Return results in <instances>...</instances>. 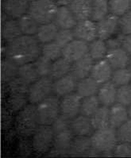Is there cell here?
I'll return each instance as SVG.
<instances>
[{
  "mask_svg": "<svg viewBox=\"0 0 131 158\" xmlns=\"http://www.w3.org/2000/svg\"><path fill=\"white\" fill-rule=\"evenodd\" d=\"M2 80L10 81L18 75V65L10 60L6 58V60L2 61Z\"/></svg>",
  "mask_w": 131,
  "mask_h": 158,
  "instance_id": "cell-39",
  "label": "cell"
},
{
  "mask_svg": "<svg viewBox=\"0 0 131 158\" xmlns=\"http://www.w3.org/2000/svg\"><path fill=\"white\" fill-rule=\"evenodd\" d=\"M21 35H23L19 27L18 19L8 18L2 23V37L6 42L16 39Z\"/></svg>",
  "mask_w": 131,
  "mask_h": 158,
  "instance_id": "cell-23",
  "label": "cell"
},
{
  "mask_svg": "<svg viewBox=\"0 0 131 158\" xmlns=\"http://www.w3.org/2000/svg\"><path fill=\"white\" fill-rule=\"evenodd\" d=\"M114 69L106 59L96 61L91 72L90 76L101 85L111 80Z\"/></svg>",
  "mask_w": 131,
  "mask_h": 158,
  "instance_id": "cell-15",
  "label": "cell"
},
{
  "mask_svg": "<svg viewBox=\"0 0 131 158\" xmlns=\"http://www.w3.org/2000/svg\"><path fill=\"white\" fill-rule=\"evenodd\" d=\"M32 0H3V13L8 18L18 19L29 12Z\"/></svg>",
  "mask_w": 131,
  "mask_h": 158,
  "instance_id": "cell-12",
  "label": "cell"
},
{
  "mask_svg": "<svg viewBox=\"0 0 131 158\" xmlns=\"http://www.w3.org/2000/svg\"><path fill=\"white\" fill-rule=\"evenodd\" d=\"M69 127L75 137H91L95 131L90 117L81 114L70 120Z\"/></svg>",
  "mask_w": 131,
  "mask_h": 158,
  "instance_id": "cell-13",
  "label": "cell"
},
{
  "mask_svg": "<svg viewBox=\"0 0 131 158\" xmlns=\"http://www.w3.org/2000/svg\"><path fill=\"white\" fill-rule=\"evenodd\" d=\"M122 47L131 56V34L123 36Z\"/></svg>",
  "mask_w": 131,
  "mask_h": 158,
  "instance_id": "cell-47",
  "label": "cell"
},
{
  "mask_svg": "<svg viewBox=\"0 0 131 158\" xmlns=\"http://www.w3.org/2000/svg\"><path fill=\"white\" fill-rule=\"evenodd\" d=\"M102 106L97 95L83 98L81 103L80 114L88 117H91L96 113V110Z\"/></svg>",
  "mask_w": 131,
  "mask_h": 158,
  "instance_id": "cell-32",
  "label": "cell"
},
{
  "mask_svg": "<svg viewBox=\"0 0 131 158\" xmlns=\"http://www.w3.org/2000/svg\"><path fill=\"white\" fill-rule=\"evenodd\" d=\"M108 52V47L104 40L96 38L90 42L88 47V54L92 56L94 61L103 60L107 56Z\"/></svg>",
  "mask_w": 131,
  "mask_h": 158,
  "instance_id": "cell-28",
  "label": "cell"
},
{
  "mask_svg": "<svg viewBox=\"0 0 131 158\" xmlns=\"http://www.w3.org/2000/svg\"><path fill=\"white\" fill-rule=\"evenodd\" d=\"M28 101V96L26 94L10 93V95L8 99L10 108L13 111H20L25 106H26V102Z\"/></svg>",
  "mask_w": 131,
  "mask_h": 158,
  "instance_id": "cell-36",
  "label": "cell"
},
{
  "mask_svg": "<svg viewBox=\"0 0 131 158\" xmlns=\"http://www.w3.org/2000/svg\"><path fill=\"white\" fill-rule=\"evenodd\" d=\"M52 84L53 80L49 76H43L30 84L27 95L30 103L38 104L47 97L50 96L52 94Z\"/></svg>",
  "mask_w": 131,
  "mask_h": 158,
  "instance_id": "cell-7",
  "label": "cell"
},
{
  "mask_svg": "<svg viewBox=\"0 0 131 158\" xmlns=\"http://www.w3.org/2000/svg\"><path fill=\"white\" fill-rule=\"evenodd\" d=\"M78 80L71 74L56 80L52 84V93L59 98L75 92Z\"/></svg>",
  "mask_w": 131,
  "mask_h": 158,
  "instance_id": "cell-14",
  "label": "cell"
},
{
  "mask_svg": "<svg viewBox=\"0 0 131 158\" xmlns=\"http://www.w3.org/2000/svg\"><path fill=\"white\" fill-rule=\"evenodd\" d=\"M110 13L122 17L131 10V0H109Z\"/></svg>",
  "mask_w": 131,
  "mask_h": 158,
  "instance_id": "cell-33",
  "label": "cell"
},
{
  "mask_svg": "<svg viewBox=\"0 0 131 158\" xmlns=\"http://www.w3.org/2000/svg\"><path fill=\"white\" fill-rule=\"evenodd\" d=\"M60 29L54 22L46 23V24H42L40 26L38 31L35 37L38 40L41 45L42 44H46V43L54 41L56 38L57 33L59 32Z\"/></svg>",
  "mask_w": 131,
  "mask_h": 158,
  "instance_id": "cell-22",
  "label": "cell"
},
{
  "mask_svg": "<svg viewBox=\"0 0 131 158\" xmlns=\"http://www.w3.org/2000/svg\"><path fill=\"white\" fill-rule=\"evenodd\" d=\"M111 81L117 87L129 84L131 83V70L128 67L114 69L111 77Z\"/></svg>",
  "mask_w": 131,
  "mask_h": 158,
  "instance_id": "cell-35",
  "label": "cell"
},
{
  "mask_svg": "<svg viewBox=\"0 0 131 158\" xmlns=\"http://www.w3.org/2000/svg\"><path fill=\"white\" fill-rule=\"evenodd\" d=\"M75 39L72 30H60L54 41L62 48Z\"/></svg>",
  "mask_w": 131,
  "mask_h": 158,
  "instance_id": "cell-43",
  "label": "cell"
},
{
  "mask_svg": "<svg viewBox=\"0 0 131 158\" xmlns=\"http://www.w3.org/2000/svg\"><path fill=\"white\" fill-rule=\"evenodd\" d=\"M127 111H128V114H129V118H131V104H129V106H127Z\"/></svg>",
  "mask_w": 131,
  "mask_h": 158,
  "instance_id": "cell-49",
  "label": "cell"
},
{
  "mask_svg": "<svg viewBox=\"0 0 131 158\" xmlns=\"http://www.w3.org/2000/svg\"><path fill=\"white\" fill-rule=\"evenodd\" d=\"M54 145L56 149H60V150H66V149H70L73 141V137H74V134L70 129V127L57 130V131H54Z\"/></svg>",
  "mask_w": 131,
  "mask_h": 158,
  "instance_id": "cell-26",
  "label": "cell"
},
{
  "mask_svg": "<svg viewBox=\"0 0 131 158\" xmlns=\"http://www.w3.org/2000/svg\"><path fill=\"white\" fill-rule=\"evenodd\" d=\"M94 60L89 54H86L84 56L79 59L76 62L72 64L71 74L77 80L90 76L91 72L93 68Z\"/></svg>",
  "mask_w": 131,
  "mask_h": 158,
  "instance_id": "cell-16",
  "label": "cell"
},
{
  "mask_svg": "<svg viewBox=\"0 0 131 158\" xmlns=\"http://www.w3.org/2000/svg\"><path fill=\"white\" fill-rule=\"evenodd\" d=\"M130 84H131V83H130Z\"/></svg>",
  "mask_w": 131,
  "mask_h": 158,
  "instance_id": "cell-51",
  "label": "cell"
},
{
  "mask_svg": "<svg viewBox=\"0 0 131 158\" xmlns=\"http://www.w3.org/2000/svg\"><path fill=\"white\" fill-rule=\"evenodd\" d=\"M119 30L124 35L131 34V10L119 18Z\"/></svg>",
  "mask_w": 131,
  "mask_h": 158,
  "instance_id": "cell-44",
  "label": "cell"
},
{
  "mask_svg": "<svg viewBox=\"0 0 131 158\" xmlns=\"http://www.w3.org/2000/svg\"><path fill=\"white\" fill-rule=\"evenodd\" d=\"M90 138L92 149L102 153L114 152L118 142L116 129L111 127L96 130Z\"/></svg>",
  "mask_w": 131,
  "mask_h": 158,
  "instance_id": "cell-2",
  "label": "cell"
},
{
  "mask_svg": "<svg viewBox=\"0 0 131 158\" xmlns=\"http://www.w3.org/2000/svg\"><path fill=\"white\" fill-rule=\"evenodd\" d=\"M52 61L49 60L48 58L45 57L44 56L41 55L38 59L34 62V67L38 72L40 77L43 76H49L52 68Z\"/></svg>",
  "mask_w": 131,
  "mask_h": 158,
  "instance_id": "cell-37",
  "label": "cell"
},
{
  "mask_svg": "<svg viewBox=\"0 0 131 158\" xmlns=\"http://www.w3.org/2000/svg\"><path fill=\"white\" fill-rule=\"evenodd\" d=\"M105 58L114 70L128 67L130 60V55L122 47H119L109 49Z\"/></svg>",
  "mask_w": 131,
  "mask_h": 158,
  "instance_id": "cell-18",
  "label": "cell"
},
{
  "mask_svg": "<svg viewBox=\"0 0 131 158\" xmlns=\"http://www.w3.org/2000/svg\"><path fill=\"white\" fill-rule=\"evenodd\" d=\"M98 38L106 40L116 35L119 30V17L109 14L107 17L96 23Z\"/></svg>",
  "mask_w": 131,
  "mask_h": 158,
  "instance_id": "cell-9",
  "label": "cell"
},
{
  "mask_svg": "<svg viewBox=\"0 0 131 158\" xmlns=\"http://www.w3.org/2000/svg\"><path fill=\"white\" fill-rule=\"evenodd\" d=\"M53 22L60 30H73L78 21L68 6H59Z\"/></svg>",
  "mask_w": 131,
  "mask_h": 158,
  "instance_id": "cell-17",
  "label": "cell"
},
{
  "mask_svg": "<svg viewBox=\"0 0 131 158\" xmlns=\"http://www.w3.org/2000/svg\"><path fill=\"white\" fill-rule=\"evenodd\" d=\"M17 76L24 80L29 85L32 84L40 78V76L34 67V62L19 66Z\"/></svg>",
  "mask_w": 131,
  "mask_h": 158,
  "instance_id": "cell-31",
  "label": "cell"
},
{
  "mask_svg": "<svg viewBox=\"0 0 131 158\" xmlns=\"http://www.w3.org/2000/svg\"><path fill=\"white\" fill-rule=\"evenodd\" d=\"M71 147L76 153H84L92 148L91 138L89 137H76Z\"/></svg>",
  "mask_w": 131,
  "mask_h": 158,
  "instance_id": "cell-41",
  "label": "cell"
},
{
  "mask_svg": "<svg viewBox=\"0 0 131 158\" xmlns=\"http://www.w3.org/2000/svg\"><path fill=\"white\" fill-rule=\"evenodd\" d=\"M71 69L72 63L68 61L67 60L61 56L54 61H52L49 77L53 81L58 80L63 76H65L68 74H69L71 73Z\"/></svg>",
  "mask_w": 131,
  "mask_h": 158,
  "instance_id": "cell-25",
  "label": "cell"
},
{
  "mask_svg": "<svg viewBox=\"0 0 131 158\" xmlns=\"http://www.w3.org/2000/svg\"><path fill=\"white\" fill-rule=\"evenodd\" d=\"M99 86L100 85L93 78L88 76L83 80H78L76 92H77L83 98L97 95Z\"/></svg>",
  "mask_w": 131,
  "mask_h": 158,
  "instance_id": "cell-24",
  "label": "cell"
},
{
  "mask_svg": "<svg viewBox=\"0 0 131 158\" xmlns=\"http://www.w3.org/2000/svg\"><path fill=\"white\" fill-rule=\"evenodd\" d=\"M62 50L63 48L59 46L55 41L41 45V55L52 61L61 57Z\"/></svg>",
  "mask_w": 131,
  "mask_h": 158,
  "instance_id": "cell-34",
  "label": "cell"
},
{
  "mask_svg": "<svg viewBox=\"0 0 131 158\" xmlns=\"http://www.w3.org/2000/svg\"><path fill=\"white\" fill-rule=\"evenodd\" d=\"M117 156H131V143L119 142L114 150Z\"/></svg>",
  "mask_w": 131,
  "mask_h": 158,
  "instance_id": "cell-45",
  "label": "cell"
},
{
  "mask_svg": "<svg viewBox=\"0 0 131 158\" xmlns=\"http://www.w3.org/2000/svg\"><path fill=\"white\" fill-rule=\"evenodd\" d=\"M39 125L52 126L60 115V98L51 95L36 105Z\"/></svg>",
  "mask_w": 131,
  "mask_h": 158,
  "instance_id": "cell-4",
  "label": "cell"
},
{
  "mask_svg": "<svg viewBox=\"0 0 131 158\" xmlns=\"http://www.w3.org/2000/svg\"><path fill=\"white\" fill-rule=\"evenodd\" d=\"M109 110H110V108L108 106L102 105L96 110V113L91 116V122L95 130L110 127L109 126Z\"/></svg>",
  "mask_w": 131,
  "mask_h": 158,
  "instance_id": "cell-29",
  "label": "cell"
},
{
  "mask_svg": "<svg viewBox=\"0 0 131 158\" xmlns=\"http://www.w3.org/2000/svg\"><path fill=\"white\" fill-rule=\"evenodd\" d=\"M59 6H68L72 0H54Z\"/></svg>",
  "mask_w": 131,
  "mask_h": 158,
  "instance_id": "cell-48",
  "label": "cell"
},
{
  "mask_svg": "<svg viewBox=\"0 0 131 158\" xmlns=\"http://www.w3.org/2000/svg\"><path fill=\"white\" fill-rule=\"evenodd\" d=\"M123 36L124 34H122V33H121V34H116V35H114V37L106 40L105 41H106L107 47H108V50L109 49H112V48H119V47H122Z\"/></svg>",
  "mask_w": 131,
  "mask_h": 158,
  "instance_id": "cell-46",
  "label": "cell"
},
{
  "mask_svg": "<svg viewBox=\"0 0 131 158\" xmlns=\"http://www.w3.org/2000/svg\"><path fill=\"white\" fill-rule=\"evenodd\" d=\"M41 55V44L35 36L21 35L8 42L6 57L18 66L33 63Z\"/></svg>",
  "mask_w": 131,
  "mask_h": 158,
  "instance_id": "cell-1",
  "label": "cell"
},
{
  "mask_svg": "<svg viewBox=\"0 0 131 158\" xmlns=\"http://www.w3.org/2000/svg\"><path fill=\"white\" fill-rule=\"evenodd\" d=\"M59 6L54 0H32L28 13L40 25L54 21Z\"/></svg>",
  "mask_w": 131,
  "mask_h": 158,
  "instance_id": "cell-5",
  "label": "cell"
},
{
  "mask_svg": "<svg viewBox=\"0 0 131 158\" xmlns=\"http://www.w3.org/2000/svg\"><path fill=\"white\" fill-rule=\"evenodd\" d=\"M117 102L125 106L131 104V84H125L118 87Z\"/></svg>",
  "mask_w": 131,
  "mask_h": 158,
  "instance_id": "cell-42",
  "label": "cell"
},
{
  "mask_svg": "<svg viewBox=\"0 0 131 158\" xmlns=\"http://www.w3.org/2000/svg\"><path fill=\"white\" fill-rule=\"evenodd\" d=\"M88 42L75 38L63 48L62 56L72 64L88 53Z\"/></svg>",
  "mask_w": 131,
  "mask_h": 158,
  "instance_id": "cell-11",
  "label": "cell"
},
{
  "mask_svg": "<svg viewBox=\"0 0 131 158\" xmlns=\"http://www.w3.org/2000/svg\"><path fill=\"white\" fill-rule=\"evenodd\" d=\"M19 27L23 35L35 36L41 25L29 13L18 19Z\"/></svg>",
  "mask_w": 131,
  "mask_h": 158,
  "instance_id": "cell-27",
  "label": "cell"
},
{
  "mask_svg": "<svg viewBox=\"0 0 131 158\" xmlns=\"http://www.w3.org/2000/svg\"><path fill=\"white\" fill-rule=\"evenodd\" d=\"M128 68L131 70V56H130V60H129V65H128Z\"/></svg>",
  "mask_w": 131,
  "mask_h": 158,
  "instance_id": "cell-50",
  "label": "cell"
},
{
  "mask_svg": "<svg viewBox=\"0 0 131 158\" xmlns=\"http://www.w3.org/2000/svg\"><path fill=\"white\" fill-rule=\"evenodd\" d=\"M68 7L75 15L77 21L91 19L92 0H72Z\"/></svg>",
  "mask_w": 131,
  "mask_h": 158,
  "instance_id": "cell-20",
  "label": "cell"
},
{
  "mask_svg": "<svg viewBox=\"0 0 131 158\" xmlns=\"http://www.w3.org/2000/svg\"><path fill=\"white\" fill-rule=\"evenodd\" d=\"M39 127L37 108L35 104H27L18 114L16 117V130L20 135L30 137Z\"/></svg>",
  "mask_w": 131,
  "mask_h": 158,
  "instance_id": "cell-3",
  "label": "cell"
},
{
  "mask_svg": "<svg viewBox=\"0 0 131 158\" xmlns=\"http://www.w3.org/2000/svg\"><path fill=\"white\" fill-rule=\"evenodd\" d=\"M55 132L52 126L39 125L32 138V147L38 153L49 152L54 145Z\"/></svg>",
  "mask_w": 131,
  "mask_h": 158,
  "instance_id": "cell-6",
  "label": "cell"
},
{
  "mask_svg": "<svg viewBox=\"0 0 131 158\" xmlns=\"http://www.w3.org/2000/svg\"><path fill=\"white\" fill-rule=\"evenodd\" d=\"M82 100L83 97L76 91L61 97L60 99V114L69 120L80 114Z\"/></svg>",
  "mask_w": 131,
  "mask_h": 158,
  "instance_id": "cell-8",
  "label": "cell"
},
{
  "mask_svg": "<svg viewBox=\"0 0 131 158\" xmlns=\"http://www.w3.org/2000/svg\"><path fill=\"white\" fill-rule=\"evenodd\" d=\"M129 119L127 107L118 102L111 106L109 110V126L117 129Z\"/></svg>",
  "mask_w": 131,
  "mask_h": 158,
  "instance_id": "cell-21",
  "label": "cell"
},
{
  "mask_svg": "<svg viewBox=\"0 0 131 158\" xmlns=\"http://www.w3.org/2000/svg\"><path fill=\"white\" fill-rule=\"evenodd\" d=\"M72 30L76 39L90 43L98 38L96 23L92 19L78 21Z\"/></svg>",
  "mask_w": 131,
  "mask_h": 158,
  "instance_id": "cell-10",
  "label": "cell"
},
{
  "mask_svg": "<svg viewBox=\"0 0 131 158\" xmlns=\"http://www.w3.org/2000/svg\"><path fill=\"white\" fill-rule=\"evenodd\" d=\"M118 142L131 143V118L116 129Z\"/></svg>",
  "mask_w": 131,
  "mask_h": 158,
  "instance_id": "cell-40",
  "label": "cell"
},
{
  "mask_svg": "<svg viewBox=\"0 0 131 158\" xmlns=\"http://www.w3.org/2000/svg\"><path fill=\"white\" fill-rule=\"evenodd\" d=\"M110 14L109 0H92V16L94 22H99Z\"/></svg>",
  "mask_w": 131,
  "mask_h": 158,
  "instance_id": "cell-30",
  "label": "cell"
},
{
  "mask_svg": "<svg viewBox=\"0 0 131 158\" xmlns=\"http://www.w3.org/2000/svg\"><path fill=\"white\" fill-rule=\"evenodd\" d=\"M30 86L24 80H23L18 76H15L14 78L10 80L8 87L10 91V93H18V94H26L28 95L29 88Z\"/></svg>",
  "mask_w": 131,
  "mask_h": 158,
  "instance_id": "cell-38",
  "label": "cell"
},
{
  "mask_svg": "<svg viewBox=\"0 0 131 158\" xmlns=\"http://www.w3.org/2000/svg\"><path fill=\"white\" fill-rule=\"evenodd\" d=\"M117 90L118 87L111 80L99 86L97 95L103 106L109 107L116 103Z\"/></svg>",
  "mask_w": 131,
  "mask_h": 158,
  "instance_id": "cell-19",
  "label": "cell"
}]
</instances>
